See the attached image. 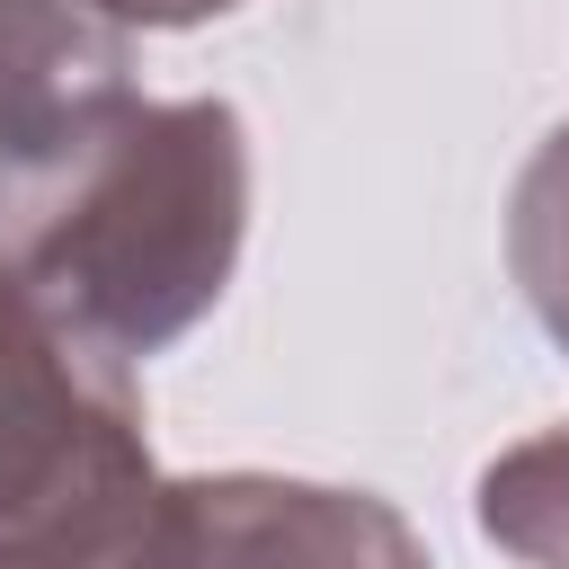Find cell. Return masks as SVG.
<instances>
[{"instance_id":"5","label":"cell","mask_w":569,"mask_h":569,"mask_svg":"<svg viewBox=\"0 0 569 569\" xmlns=\"http://www.w3.org/2000/svg\"><path fill=\"white\" fill-rule=\"evenodd\" d=\"M471 516L498 551H516L525 569H569V427H542L525 445H507L480 489Z\"/></svg>"},{"instance_id":"6","label":"cell","mask_w":569,"mask_h":569,"mask_svg":"<svg viewBox=\"0 0 569 569\" xmlns=\"http://www.w3.org/2000/svg\"><path fill=\"white\" fill-rule=\"evenodd\" d=\"M507 267H516L533 320L551 329V347L569 356V124L542 133V151L525 160V178L507 196Z\"/></svg>"},{"instance_id":"1","label":"cell","mask_w":569,"mask_h":569,"mask_svg":"<svg viewBox=\"0 0 569 569\" xmlns=\"http://www.w3.org/2000/svg\"><path fill=\"white\" fill-rule=\"evenodd\" d=\"M249 196L258 160L231 98L116 89L0 169V302L142 365L231 293Z\"/></svg>"},{"instance_id":"4","label":"cell","mask_w":569,"mask_h":569,"mask_svg":"<svg viewBox=\"0 0 569 569\" xmlns=\"http://www.w3.org/2000/svg\"><path fill=\"white\" fill-rule=\"evenodd\" d=\"M133 89V36L80 0H0V169Z\"/></svg>"},{"instance_id":"3","label":"cell","mask_w":569,"mask_h":569,"mask_svg":"<svg viewBox=\"0 0 569 569\" xmlns=\"http://www.w3.org/2000/svg\"><path fill=\"white\" fill-rule=\"evenodd\" d=\"M151 569H436L418 525L338 480L284 471H196L169 480Z\"/></svg>"},{"instance_id":"7","label":"cell","mask_w":569,"mask_h":569,"mask_svg":"<svg viewBox=\"0 0 569 569\" xmlns=\"http://www.w3.org/2000/svg\"><path fill=\"white\" fill-rule=\"evenodd\" d=\"M80 9H98V18H107V27H124V36H133V27H160V36H169V27L231 18L240 0H80Z\"/></svg>"},{"instance_id":"2","label":"cell","mask_w":569,"mask_h":569,"mask_svg":"<svg viewBox=\"0 0 569 569\" xmlns=\"http://www.w3.org/2000/svg\"><path fill=\"white\" fill-rule=\"evenodd\" d=\"M160 507L133 365L0 302V569H151Z\"/></svg>"}]
</instances>
